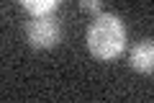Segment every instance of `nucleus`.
<instances>
[{"label":"nucleus","mask_w":154,"mask_h":103,"mask_svg":"<svg viewBox=\"0 0 154 103\" xmlns=\"http://www.w3.org/2000/svg\"><path fill=\"white\" fill-rule=\"evenodd\" d=\"M88 49L100 62H110L126 49V26L116 13H98L88 28Z\"/></svg>","instance_id":"f257e3e1"},{"label":"nucleus","mask_w":154,"mask_h":103,"mask_svg":"<svg viewBox=\"0 0 154 103\" xmlns=\"http://www.w3.org/2000/svg\"><path fill=\"white\" fill-rule=\"evenodd\" d=\"M62 39V26L51 16H33L26 26V41L33 49H54Z\"/></svg>","instance_id":"f03ea898"},{"label":"nucleus","mask_w":154,"mask_h":103,"mask_svg":"<svg viewBox=\"0 0 154 103\" xmlns=\"http://www.w3.org/2000/svg\"><path fill=\"white\" fill-rule=\"evenodd\" d=\"M80 8H82L85 13H90V16H98L100 8H103V3H100V0H80Z\"/></svg>","instance_id":"39448f33"},{"label":"nucleus","mask_w":154,"mask_h":103,"mask_svg":"<svg viewBox=\"0 0 154 103\" xmlns=\"http://www.w3.org/2000/svg\"><path fill=\"white\" fill-rule=\"evenodd\" d=\"M18 3H21L31 16H49L51 11L59 8L62 0H18Z\"/></svg>","instance_id":"20e7f679"},{"label":"nucleus","mask_w":154,"mask_h":103,"mask_svg":"<svg viewBox=\"0 0 154 103\" xmlns=\"http://www.w3.org/2000/svg\"><path fill=\"white\" fill-rule=\"evenodd\" d=\"M128 62H131V67L136 72H141V75H152V72H154V44H152V39L136 44V47L131 49Z\"/></svg>","instance_id":"7ed1b4c3"}]
</instances>
